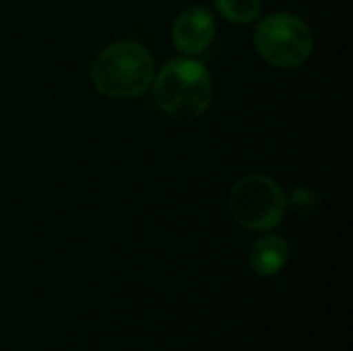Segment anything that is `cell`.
<instances>
[{
  "instance_id": "cell-8",
  "label": "cell",
  "mask_w": 353,
  "mask_h": 351,
  "mask_svg": "<svg viewBox=\"0 0 353 351\" xmlns=\"http://www.w3.org/2000/svg\"><path fill=\"white\" fill-rule=\"evenodd\" d=\"M290 205L294 207L296 213L306 215V213H310V211L316 209L319 197H316V192H314L312 188H308V186H298V188H294V192H292V197H290Z\"/></svg>"
},
{
  "instance_id": "cell-1",
  "label": "cell",
  "mask_w": 353,
  "mask_h": 351,
  "mask_svg": "<svg viewBox=\"0 0 353 351\" xmlns=\"http://www.w3.org/2000/svg\"><path fill=\"white\" fill-rule=\"evenodd\" d=\"M155 77L153 58L137 41H116L108 46L91 66L95 89L112 99L139 97Z\"/></svg>"
},
{
  "instance_id": "cell-2",
  "label": "cell",
  "mask_w": 353,
  "mask_h": 351,
  "mask_svg": "<svg viewBox=\"0 0 353 351\" xmlns=\"http://www.w3.org/2000/svg\"><path fill=\"white\" fill-rule=\"evenodd\" d=\"M157 106L172 118H199L211 103V77L207 68L190 58L170 60L153 85Z\"/></svg>"
},
{
  "instance_id": "cell-5",
  "label": "cell",
  "mask_w": 353,
  "mask_h": 351,
  "mask_svg": "<svg viewBox=\"0 0 353 351\" xmlns=\"http://www.w3.org/2000/svg\"><path fill=\"white\" fill-rule=\"evenodd\" d=\"M174 43L184 54H201L209 48L215 35L213 14L205 6L184 8L174 23Z\"/></svg>"
},
{
  "instance_id": "cell-4",
  "label": "cell",
  "mask_w": 353,
  "mask_h": 351,
  "mask_svg": "<svg viewBox=\"0 0 353 351\" xmlns=\"http://www.w3.org/2000/svg\"><path fill=\"white\" fill-rule=\"evenodd\" d=\"M285 194L281 186L261 174L240 178L230 192V209L234 219L248 230H271L285 215Z\"/></svg>"
},
{
  "instance_id": "cell-3",
  "label": "cell",
  "mask_w": 353,
  "mask_h": 351,
  "mask_svg": "<svg viewBox=\"0 0 353 351\" xmlns=\"http://www.w3.org/2000/svg\"><path fill=\"white\" fill-rule=\"evenodd\" d=\"M254 43L259 54L277 68H298L314 48L310 27L292 12H277L256 27Z\"/></svg>"
},
{
  "instance_id": "cell-7",
  "label": "cell",
  "mask_w": 353,
  "mask_h": 351,
  "mask_svg": "<svg viewBox=\"0 0 353 351\" xmlns=\"http://www.w3.org/2000/svg\"><path fill=\"white\" fill-rule=\"evenodd\" d=\"M217 10L232 23H252L261 12V0H215Z\"/></svg>"
},
{
  "instance_id": "cell-6",
  "label": "cell",
  "mask_w": 353,
  "mask_h": 351,
  "mask_svg": "<svg viewBox=\"0 0 353 351\" xmlns=\"http://www.w3.org/2000/svg\"><path fill=\"white\" fill-rule=\"evenodd\" d=\"M290 259V246L285 238L277 234H265L261 236L248 254L250 269L259 275H275L277 271L283 269V265Z\"/></svg>"
}]
</instances>
